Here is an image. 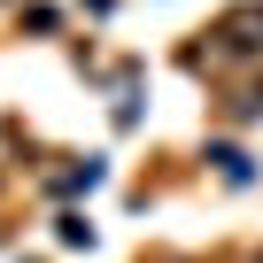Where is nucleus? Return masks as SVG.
Wrapping results in <instances>:
<instances>
[{"label": "nucleus", "mask_w": 263, "mask_h": 263, "mask_svg": "<svg viewBox=\"0 0 263 263\" xmlns=\"http://www.w3.org/2000/svg\"><path fill=\"white\" fill-rule=\"evenodd\" d=\"M54 232H62V240H70V248H93V224H85V217H62V224H54Z\"/></svg>", "instance_id": "obj_1"}]
</instances>
